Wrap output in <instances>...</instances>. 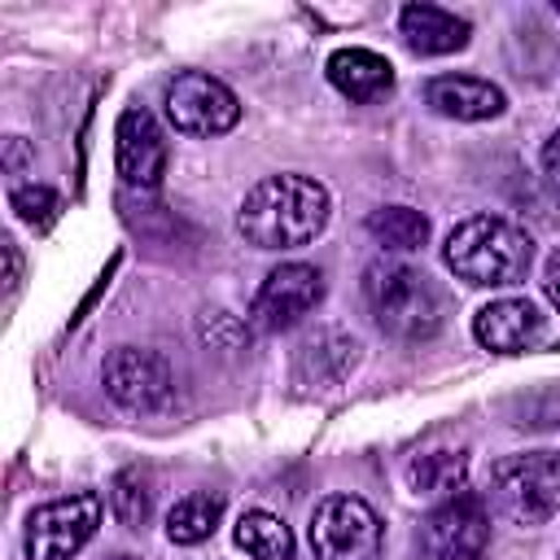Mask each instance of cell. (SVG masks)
<instances>
[{"mask_svg":"<svg viewBox=\"0 0 560 560\" xmlns=\"http://www.w3.org/2000/svg\"><path fill=\"white\" fill-rule=\"evenodd\" d=\"M332 214L328 188L311 175H267L236 206V232L254 249L311 245Z\"/></svg>","mask_w":560,"mask_h":560,"instance_id":"obj_1","label":"cell"},{"mask_svg":"<svg viewBox=\"0 0 560 560\" xmlns=\"http://www.w3.org/2000/svg\"><path fill=\"white\" fill-rule=\"evenodd\" d=\"M363 302L372 319L398 341H429L446 324V293L402 258H372L363 267Z\"/></svg>","mask_w":560,"mask_h":560,"instance_id":"obj_2","label":"cell"},{"mask_svg":"<svg viewBox=\"0 0 560 560\" xmlns=\"http://www.w3.org/2000/svg\"><path fill=\"white\" fill-rule=\"evenodd\" d=\"M442 258L455 280L477 289H503L525 280L534 262V236L503 214H472L446 232Z\"/></svg>","mask_w":560,"mask_h":560,"instance_id":"obj_3","label":"cell"},{"mask_svg":"<svg viewBox=\"0 0 560 560\" xmlns=\"http://www.w3.org/2000/svg\"><path fill=\"white\" fill-rule=\"evenodd\" d=\"M486 508L512 525H542L560 512V451L538 446L490 464Z\"/></svg>","mask_w":560,"mask_h":560,"instance_id":"obj_4","label":"cell"},{"mask_svg":"<svg viewBox=\"0 0 560 560\" xmlns=\"http://www.w3.org/2000/svg\"><path fill=\"white\" fill-rule=\"evenodd\" d=\"M315 560H381L385 525L359 494H328L306 525Z\"/></svg>","mask_w":560,"mask_h":560,"instance_id":"obj_5","label":"cell"},{"mask_svg":"<svg viewBox=\"0 0 560 560\" xmlns=\"http://www.w3.org/2000/svg\"><path fill=\"white\" fill-rule=\"evenodd\" d=\"M101 385L105 394L136 416H158L175 402V372L158 350L140 346H118L101 363Z\"/></svg>","mask_w":560,"mask_h":560,"instance_id":"obj_6","label":"cell"},{"mask_svg":"<svg viewBox=\"0 0 560 560\" xmlns=\"http://www.w3.org/2000/svg\"><path fill=\"white\" fill-rule=\"evenodd\" d=\"M486 547H490V508L477 490H459L442 499L420 521L424 560H481Z\"/></svg>","mask_w":560,"mask_h":560,"instance_id":"obj_7","label":"cell"},{"mask_svg":"<svg viewBox=\"0 0 560 560\" xmlns=\"http://www.w3.org/2000/svg\"><path fill=\"white\" fill-rule=\"evenodd\" d=\"M101 494L96 490H79L52 503H39L26 521V556L31 560H74L88 538L101 525Z\"/></svg>","mask_w":560,"mask_h":560,"instance_id":"obj_8","label":"cell"},{"mask_svg":"<svg viewBox=\"0 0 560 560\" xmlns=\"http://www.w3.org/2000/svg\"><path fill=\"white\" fill-rule=\"evenodd\" d=\"M162 105H166L171 127L184 131V136H223V131H232V127L241 122V101H236V92H232L223 79L206 74V70H184V74H175V79L166 83Z\"/></svg>","mask_w":560,"mask_h":560,"instance_id":"obj_9","label":"cell"},{"mask_svg":"<svg viewBox=\"0 0 560 560\" xmlns=\"http://www.w3.org/2000/svg\"><path fill=\"white\" fill-rule=\"evenodd\" d=\"M319 302H324V276H319V267H311V262H280L258 284V293L249 302V319L262 332H289Z\"/></svg>","mask_w":560,"mask_h":560,"instance_id":"obj_10","label":"cell"},{"mask_svg":"<svg viewBox=\"0 0 560 560\" xmlns=\"http://www.w3.org/2000/svg\"><path fill=\"white\" fill-rule=\"evenodd\" d=\"M166 136L158 127V118L144 109V105H127L114 122V166H118V179L127 188H140V192H153L166 175Z\"/></svg>","mask_w":560,"mask_h":560,"instance_id":"obj_11","label":"cell"},{"mask_svg":"<svg viewBox=\"0 0 560 560\" xmlns=\"http://www.w3.org/2000/svg\"><path fill=\"white\" fill-rule=\"evenodd\" d=\"M359 350H363V346H359V337H354L350 328L324 324V328L306 332L302 346H298V359H293L298 381L311 385V389H337V385L354 372Z\"/></svg>","mask_w":560,"mask_h":560,"instance_id":"obj_12","label":"cell"},{"mask_svg":"<svg viewBox=\"0 0 560 560\" xmlns=\"http://www.w3.org/2000/svg\"><path fill=\"white\" fill-rule=\"evenodd\" d=\"M547 319L529 298H499L472 315V337L494 354H521L542 337Z\"/></svg>","mask_w":560,"mask_h":560,"instance_id":"obj_13","label":"cell"},{"mask_svg":"<svg viewBox=\"0 0 560 560\" xmlns=\"http://www.w3.org/2000/svg\"><path fill=\"white\" fill-rule=\"evenodd\" d=\"M424 105L442 118H455V122H486V118H499L503 114V92L486 79H472V74H433L424 83Z\"/></svg>","mask_w":560,"mask_h":560,"instance_id":"obj_14","label":"cell"},{"mask_svg":"<svg viewBox=\"0 0 560 560\" xmlns=\"http://www.w3.org/2000/svg\"><path fill=\"white\" fill-rule=\"evenodd\" d=\"M398 31L407 39L411 52L420 57H446V52H459L468 44V22L455 18L451 9H438V4H407L398 13Z\"/></svg>","mask_w":560,"mask_h":560,"instance_id":"obj_15","label":"cell"},{"mask_svg":"<svg viewBox=\"0 0 560 560\" xmlns=\"http://www.w3.org/2000/svg\"><path fill=\"white\" fill-rule=\"evenodd\" d=\"M324 70H328V83L359 105L381 101L394 88V66L372 48H337Z\"/></svg>","mask_w":560,"mask_h":560,"instance_id":"obj_16","label":"cell"},{"mask_svg":"<svg viewBox=\"0 0 560 560\" xmlns=\"http://www.w3.org/2000/svg\"><path fill=\"white\" fill-rule=\"evenodd\" d=\"M468 481V455L464 451H424L407 464V486L424 499H451Z\"/></svg>","mask_w":560,"mask_h":560,"instance_id":"obj_17","label":"cell"},{"mask_svg":"<svg viewBox=\"0 0 560 560\" xmlns=\"http://www.w3.org/2000/svg\"><path fill=\"white\" fill-rule=\"evenodd\" d=\"M219 516H223V499H219V494H210V490L184 494V499L166 512V538H171L175 547H197V542H206V538L214 534Z\"/></svg>","mask_w":560,"mask_h":560,"instance_id":"obj_18","label":"cell"},{"mask_svg":"<svg viewBox=\"0 0 560 560\" xmlns=\"http://www.w3.org/2000/svg\"><path fill=\"white\" fill-rule=\"evenodd\" d=\"M232 538H236V547H241L245 556H254V560H293V534H289V525H284L280 516L262 512V508L241 512Z\"/></svg>","mask_w":560,"mask_h":560,"instance_id":"obj_19","label":"cell"},{"mask_svg":"<svg viewBox=\"0 0 560 560\" xmlns=\"http://www.w3.org/2000/svg\"><path fill=\"white\" fill-rule=\"evenodd\" d=\"M368 232L376 245H385L394 254H411L429 241V219L411 206H381L368 214Z\"/></svg>","mask_w":560,"mask_h":560,"instance_id":"obj_20","label":"cell"},{"mask_svg":"<svg viewBox=\"0 0 560 560\" xmlns=\"http://www.w3.org/2000/svg\"><path fill=\"white\" fill-rule=\"evenodd\" d=\"M109 512L127 529H140L153 516V486H149V477L140 468L114 472V481H109Z\"/></svg>","mask_w":560,"mask_h":560,"instance_id":"obj_21","label":"cell"},{"mask_svg":"<svg viewBox=\"0 0 560 560\" xmlns=\"http://www.w3.org/2000/svg\"><path fill=\"white\" fill-rule=\"evenodd\" d=\"M9 206H13V214H18L22 223L48 228L52 214H57V192H52L48 184H18V188L9 192Z\"/></svg>","mask_w":560,"mask_h":560,"instance_id":"obj_22","label":"cell"},{"mask_svg":"<svg viewBox=\"0 0 560 560\" xmlns=\"http://www.w3.org/2000/svg\"><path fill=\"white\" fill-rule=\"evenodd\" d=\"M201 337H206L214 350H236L241 341H249L245 324H236L228 311H206V315H201Z\"/></svg>","mask_w":560,"mask_h":560,"instance_id":"obj_23","label":"cell"},{"mask_svg":"<svg viewBox=\"0 0 560 560\" xmlns=\"http://www.w3.org/2000/svg\"><path fill=\"white\" fill-rule=\"evenodd\" d=\"M542 293H547V302L560 311V249H551V258H547V267H542Z\"/></svg>","mask_w":560,"mask_h":560,"instance_id":"obj_24","label":"cell"},{"mask_svg":"<svg viewBox=\"0 0 560 560\" xmlns=\"http://www.w3.org/2000/svg\"><path fill=\"white\" fill-rule=\"evenodd\" d=\"M542 175H547V184L560 192V131L542 144Z\"/></svg>","mask_w":560,"mask_h":560,"instance_id":"obj_25","label":"cell"},{"mask_svg":"<svg viewBox=\"0 0 560 560\" xmlns=\"http://www.w3.org/2000/svg\"><path fill=\"white\" fill-rule=\"evenodd\" d=\"M26 162H35V153L26 149L22 136H9V140H4V171H22Z\"/></svg>","mask_w":560,"mask_h":560,"instance_id":"obj_26","label":"cell"},{"mask_svg":"<svg viewBox=\"0 0 560 560\" xmlns=\"http://www.w3.org/2000/svg\"><path fill=\"white\" fill-rule=\"evenodd\" d=\"M4 262H9V271H4V289L13 293V289H18V280H22V254H18V245H13V241H4Z\"/></svg>","mask_w":560,"mask_h":560,"instance_id":"obj_27","label":"cell"},{"mask_svg":"<svg viewBox=\"0 0 560 560\" xmlns=\"http://www.w3.org/2000/svg\"><path fill=\"white\" fill-rule=\"evenodd\" d=\"M556 13H560V0H556Z\"/></svg>","mask_w":560,"mask_h":560,"instance_id":"obj_28","label":"cell"}]
</instances>
